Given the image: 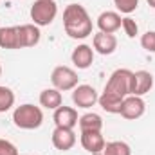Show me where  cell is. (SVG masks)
Masks as SVG:
<instances>
[{"label": "cell", "mask_w": 155, "mask_h": 155, "mask_svg": "<svg viewBox=\"0 0 155 155\" xmlns=\"http://www.w3.org/2000/svg\"><path fill=\"white\" fill-rule=\"evenodd\" d=\"M18 35H20V45H22V49L38 45L40 36H41V35H40L38 25H35V24H24V25H18Z\"/></svg>", "instance_id": "9a60e30c"}, {"label": "cell", "mask_w": 155, "mask_h": 155, "mask_svg": "<svg viewBox=\"0 0 155 155\" xmlns=\"http://www.w3.org/2000/svg\"><path fill=\"white\" fill-rule=\"evenodd\" d=\"M121 27L124 29V35H126L128 38H135V36H137V33H139V25H137V22H135L134 18H130V16L123 18Z\"/></svg>", "instance_id": "7402d4cb"}, {"label": "cell", "mask_w": 155, "mask_h": 155, "mask_svg": "<svg viewBox=\"0 0 155 155\" xmlns=\"http://www.w3.org/2000/svg\"><path fill=\"white\" fill-rule=\"evenodd\" d=\"M141 47L148 52H155V31H148L141 36Z\"/></svg>", "instance_id": "cb8c5ba5"}, {"label": "cell", "mask_w": 155, "mask_h": 155, "mask_svg": "<svg viewBox=\"0 0 155 155\" xmlns=\"http://www.w3.org/2000/svg\"><path fill=\"white\" fill-rule=\"evenodd\" d=\"M105 137L101 132H96V130H85L81 132V146L88 152V153H99L103 148H105Z\"/></svg>", "instance_id": "30bf717a"}, {"label": "cell", "mask_w": 155, "mask_h": 155, "mask_svg": "<svg viewBox=\"0 0 155 155\" xmlns=\"http://www.w3.org/2000/svg\"><path fill=\"white\" fill-rule=\"evenodd\" d=\"M51 139H52L54 148L60 150V152H69L76 144V134L71 128H60V126H56Z\"/></svg>", "instance_id": "9c48e42d"}, {"label": "cell", "mask_w": 155, "mask_h": 155, "mask_svg": "<svg viewBox=\"0 0 155 155\" xmlns=\"http://www.w3.org/2000/svg\"><path fill=\"white\" fill-rule=\"evenodd\" d=\"M97 103H99V107H101L105 112H108V114H119V112H121L123 99H121V97H116V96H110V94H107V92H103V94L99 96Z\"/></svg>", "instance_id": "ac0fdd59"}, {"label": "cell", "mask_w": 155, "mask_h": 155, "mask_svg": "<svg viewBox=\"0 0 155 155\" xmlns=\"http://www.w3.org/2000/svg\"><path fill=\"white\" fill-rule=\"evenodd\" d=\"M121 22H123V18L116 11H103L97 16V27L101 33H107V35H114L116 31H119Z\"/></svg>", "instance_id": "7c38bea8"}, {"label": "cell", "mask_w": 155, "mask_h": 155, "mask_svg": "<svg viewBox=\"0 0 155 155\" xmlns=\"http://www.w3.org/2000/svg\"><path fill=\"white\" fill-rule=\"evenodd\" d=\"M0 47L2 49H22L18 25L16 27H0Z\"/></svg>", "instance_id": "2e32d148"}, {"label": "cell", "mask_w": 155, "mask_h": 155, "mask_svg": "<svg viewBox=\"0 0 155 155\" xmlns=\"http://www.w3.org/2000/svg\"><path fill=\"white\" fill-rule=\"evenodd\" d=\"M94 49L99 52V54H103V56H108V54H112L114 51L117 49V38L114 35H107V33H96L94 35Z\"/></svg>", "instance_id": "5bb4252c"}, {"label": "cell", "mask_w": 155, "mask_h": 155, "mask_svg": "<svg viewBox=\"0 0 155 155\" xmlns=\"http://www.w3.org/2000/svg\"><path fill=\"white\" fill-rule=\"evenodd\" d=\"M65 33L74 40H83L92 35V20L81 4H69L63 11Z\"/></svg>", "instance_id": "6da1fadb"}, {"label": "cell", "mask_w": 155, "mask_h": 155, "mask_svg": "<svg viewBox=\"0 0 155 155\" xmlns=\"http://www.w3.org/2000/svg\"><path fill=\"white\" fill-rule=\"evenodd\" d=\"M61 103H63V97H61V92L58 88H45V90H41V94H40V105L43 108L56 110L58 107H61Z\"/></svg>", "instance_id": "e0dca14e"}, {"label": "cell", "mask_w": 155, "mask_h": 155, "mask_svg": "<svg viewBox=\"0 0 155 155\" xmlns=\"http://www.w3.org/2000/svg\"><path fill=\"white\" fill-rule=\"evenodd\" d=\"M146 2H148V5H150V7H153V9H155V0H146Z\"/></svg>", "instance_id": "484cf974"}, {"label": "cell", "mask_w": 155, "mask_h": 155, "mask_svg": "<svg viewBox=\"0 0 155 155\" xmlns=\"http://www.w3.org/2000/svg\"><path fill=\"white\" fill-rule=\"evenodd\" d=\"M153 87V76L148 71H137L132 72V83H130V96H139L143 97L148 94Z\"/></svg>", "instance_id": "52a82bcc"}, {"label": "cell", "mask_w": 155, "mask_h": 155, "mask_svg": "<svg viewBox=\"0 0 155 155\" xmlns=\"http://www.w3.org/2000/svg\"><path fill=\"white\" fill-rule=\"evenodd\" d=\"M56 15H58V5L54 0H36L31 5V20L38 27L51 25Z\"/></svg>", "instance_id": "277c9868"}, {"label": "cell", "mask_w": 155, "mask_h": 155, "mask_svg": "<svg viewBox=\"0 0 155 155\" xmlns=\"http://www.w3.org/2000/svg\"><path fill=\"white\" fill-rule=\"evenodd\" d=\"M13 105H15V92L9 87H2L0 85V114L11 110Z\"/></svg>", "instance_id": "44dd1931"}, {"label": "cell", "mask_w": 155, "mask_h": 155, "mask_svg": "<svg viewBox=\"0 0 155 155\" xmlns=\"http://www.w3.org/2000/svg\"><path fill=\"white\" fill-rule=\"evenodd\" d=\"M94 155H132V150L123 141H112V143H107L105 148L99 153H94Z\"/></svg>", "instance_id": "ffe728a7"}, {"label": "cell", "mask_w": 155, "mask_h": 155, "mask_svg": "<svg viewBox=\"0 0 155 155\" xmlns=\"http://www.w3.org/2000/svg\"><path fill=\"white\" fill-rule=\"evenodd\" d=\"M13 123L16 128L22 130H36L43 123V112L40 107H35L31 103L20 105L13 112Z\"/></svg>", "instance_id": "7a4b0ae2"}, {"label": "cell", "mask_w": 155, "mask_h": 155, "mask_svg": "<svg viewBox=\"0 0 155 155\" xmlns=\"http://www.w3.org/2000/svg\"><path fill=\"white\" fill-rule=\"evenodd\" d=\"M54 123H56V126H60V128H74L78 124V121H79V117H78V112L76 108H72V107H65V105H61V107H58L56 110H54Z\"/></svg>", "instance_id": "8fae6325"}, {"label": "cell", "mask_w": 155, "mask_h": 155, "mask_svg": "<svg viewBox=\"0 0 155 155\" xmlns=\"http://www.w3.org/2000/svg\"><path fill=\"white\" fill-rule=\"evenodd\" d=\"M78 74L74 69L71 67H65V65H60L52 71L51 74V81L54 85V88H58L60 92H69V90H74L78 87Z\"/></svg>", "instance_id": "5b68a950"}, {"label": "cell", "mask_w": 155, "mask_h": 155, "mask_svg": "<svg viewBox=\"0 0 155 155\" xmlns=\"http://www.w3.org/2000/svg\"><path fill=\"white\" fill-rule=\"evenodd\" d=\"M78 123H79L81 132H85V130H96V132H101V130H103V119H101L99 114H94V112H88V114L81 116Z\"/></svg>", "instance_id": "d6986e66"}, {"label": "cell", "mask_w": 155, "mask_h": 155, "mask_svg": "<svg viewBox=\"0 0 155 155\" xmlns=\"http://www.w3.org/2000/svg\"><path fill=\"white\" fill-rule=\"evenodd\" d=\"M0 155H18V150L11 141L0 139Z\"/></svg>", "instance_id": "d4e9b609"}, {"label": "cell", "mask_w": 155, "mask_h": 155, "mask_svg": "<svg viewBox=\"0 0 155 155\" xmlns=\"http://www.w3.org/2000/svg\"><path fill=\"white\" fill-rule=\"evenodd\" d=\"M97 99H99V96H97L96 88L90 85H78L72 90V101L78 108H90L97 103Z\"/></svg>", "instance_id": "8992f818"}, {"label": "cell", "mask_w": 155, "mask_h": 155, "mask_svg": "<svg viewBox=\"0 0 155 155\" xmlns=\"http://www.w3.org/2000/svg\"><path fill=\"white\" fill-rule=\"evenodd\" d=\"M130 83H132V71H128V69H117V71L112 72L110 79L107 81L103 92L124 99L126 96H130Z\"/></svg>", "instance_id": "3957f363"}, {"label": "cell", "mask_w": 155, "mask_h": 155, "mask_svg": "<svg viewBox=\"0 0 155 155\" xmlns=\"http://www.w3.org/2000/svg\"><path fill=\"white\" fill-rule=\"evenodd\" d=\"M114 4H116V7L121 11V13L130 15V13H134V11L137 9L139 0H114Z\"/></svg>", "instance_id": "603a6c76"}, {"label": "cell", "mask_w": 155, "mask_h": 155, "mask_svg": "<svg viewBox=\"0 0 155 155\" xmlns=\"http://www.w3.org/2000/svg\"><path fill=\"white\" fill-rule=\"evenodd\" d=\"M0 76H2V65H0Z\"/></svg>", "instance_id": "4316f807"}, {"label": "cell", "mask_w": 155, "mask_h": 155, "mask_svg": "<svg viewBox=\"0 0 155 155\" xmlns=\"http://www.w3.org/2000/svg\"><path fill=\"white\" fill-rule=\"evenodd\" d=\"M144 110H146V103H144V99L143 97H139V96H126L124 99H123V105H121V116L124 117V119H139V117L144 114Z\"/></svg>", "instance_id": "ba28073f"}, {"label": "cell", "mask_w": 155, "mask_h": 155, "mask_svg": "<svg viewBox=\"0 0 155 155\" xmlns=\"http://www.w3.org/2000/svg\"><path fill=\"white\" fill-rule=\"evenodd\" d=\"M71 60H72V63L76 65L78 69L85 71V69H88V67L92 65V61H94V49H92L90 45H87V43H81V45H78L76 49L72 51Z\"/></svg>", "instance_id": "4fadbf2b"}]
</instances>
